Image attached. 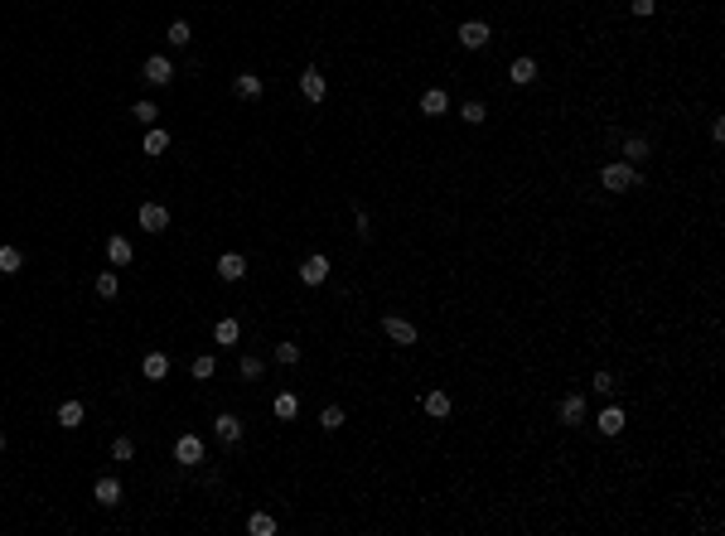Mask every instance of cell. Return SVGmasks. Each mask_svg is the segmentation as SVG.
<instances>
[{
	"label": "cell",
	"mask_w": 725,
	"mask_h": 536,
	"mask_svg": "<svg viewBox=\"0 0 725 536\" xmlns=\"http://www.w3.org/2000/svg\"><path fill=\"white\" fill-rule=\"evenodd\" d=\"M619 430H624V411H619V406H609V411L600 416V435H619Z\"/></svg>",
	"instance_id": "cell-25"
},
{
	"label": "cell",
	"mask_w": 725,
	"mask_h": 536,
	"mask_svg": "<svg viewBox=\"0 0 725 536\" xmlns=\"http://www.w3.org/2000/svg\"><path fill=\"white\" fill-rule=\"evenodd\" d=\"M174 464H184V469L203 464V440H198V435H179V440H174Z\"/></svg>",
	"instance_id": "cell-2"
},
{
	"label": "cell",
	"mask_w": 725,
	"mask_h": 536,
	"mask_svg": "<svg viewBox=\"0 0 725 536\" xmlns=\"http://www.w3.org/2000/svg\"><path fill=\"white\" fill-rule=\"evenodd\" d=\"M483 116H488V111H483V102H464V121H469V126H479Z\"/></svg>",
	"instance_id": "cell-35"
},
{
	"label": "cell",
	"mask_w": 725,
	"mask_h": 536,
	"mask_svg": "<svg viewBox=\"0 0 725 536\" xmlns=\"http://www.w3.org/2000/svg\"><path fill=\"white\" fill-rule=\"evenodd\" d=\"M624 160H629V164L648 160V140H643V135H629V140H624Z\"/></svg>",
	"instance_id": "cell-26"
},
{
	"label": "cell",
	"mask_w": 725,
	"mask_h": 536,
	"mask_svg": "<svg viewBox=\"0 0 725 536\" xmlns=\"http://www.w3.org/2000/svg\"><path fill=\"white\" fill-rule=\"evenodd\" d=\"M232 87H237L242 102H257V97H262V78H257V73H237V82H232Z\"/></svg>",
	"instance_id": "cell-18"
},
{
	"label": "cell",
	"mask_w": 725,
	"mask_h": 536,
	"mask_svg": "<svg viewBox=\"0 0 725 536\" xmlns=\"http://www.w3.org/2000/svg\"><path fill=\"white\" fill-rule=\"evenodd\" d=\"M276 363L296 367V363H300V343H276Z\"/></svg>",
	"instance_id": "cell-33"
},
{
	"label": "cell",
	"mask_w": 725,
	"mask_h": 536,
	"mask_svg": "<svg viewBox=\"0 0 725 536\" xmlns=\"http://www.w3.org/2000/svg\"><path fill=\"white\" fill-rule=\"evenodd\" d=\"M169 44H179V49H184V44H193V29H189L184 20H174V25H169Z\"/></svg>",
	"instance_id": "cell-32"
},
{
	"label": "cell",
	"mask_w": 725,
	"mask_h": 536,
	"mask_svg": "<svg viewBox=\"0 0 725 536\" xmlns=\"http://www.w3.org/2000/svg\"><path fill=\"white\" fill-rule=\"evenodd\" d=\"M218 275H223V280H242V275H247V256L223 251V256H218Z\"/></svg>",
	"instance_id": "cell-8"
},
{
	"label": "cell",
	"mask_w": 725,
	"mask_h": 536,
	"mask_svg": "<svg viewBox=\"0 0 725 536\" xmlns=\"http://www.w3.org/2000/svg\"><path fill=\"white\" fill-rule=\"evenodd\" d=\"M344 426V406H324L320 411V430H339Z\"/></svg>",
	"instance_id": "cell-30"
},
{
	"label": "cell",
	"mask_w": 725,
	"mask_h": 536,
	"mask_svg": "<svg viewBox=\"0 0 725 536\" xmlns=\"http://www.w3.org/2000/svg\"><path fill=\"white\" fill-rule=\"evenodd\" d=\"M580 421H585V397L571 392V397L561 401V426H580Z\"/></svg>",
	"instance_id": "cell-11"
},
{
	"label": "cell",
	"mask_w": 725,
	"mask_h": 536,
	"mask_svg": "<svg viewBox=\"0 0 725 536\" xmlns=\"http://www.w3.org/2000/svg\"><path fill=\"white\" fill-rule=\"evenodd\" d=\"M459 44H464V49H483V44H488V25H483V20L459 25Z\"/></svg>",
	"instance_id": "cell-10"
},
{
	"label": "cell",
	"mask_w": 725,
	"mask_h": 536,
	"mask_svg": "<svg viewBox=\"0 0 725 536\" xmlns=\"http://www.w3.org/2000/svg\"><path fill=\"white\" fill-rule=\"evenodd\" d=\"M0 450H5V430H0Z\"/></svg>",
	"instance_id": "cell-38"
},
{
	"label": "cell",
	"mask_w": 725,
	"mask_h": 536,
	"mask_svg": "<svg viewBox=\"0 0 725 536\" xmlns=\"http://www.w3.org/2000/svg\"><path fill=\"white\" fill-rule=\"evenodd\" d=\"M164 150H169V131L150 126V131H145V155H164Z\"/></svg>",
	"instance_id": "cell-23"
},
{
	"label": "cell",
	"mask_w": 725,
	"mask_h": 536,
	"mask_svg": "<svg viewBox=\"0 0 725 536\" xmlns=\"http://www.w3.org/2000/svg\"><path fill=\"white\" fill-rule=\"evenodd\" d=\"M213 430H218V440H223V445H237V440H242V421L232 416V411H223V416L213 421Z\"/></svg>",
	"instance_id": "cell-9"
},
{
	"label": "cell",
	"mask_w": 725,
	"mask_h": 536,
	"mask_svg": "<svg viewBox=\"0 0 725 536\" xmlns=\"http://www.w3.org/2000/svg\"><path fill=\"white\" fill-rule=\"evenodd\" d=\"M247 532L252 536H276V517H271V512H252V517H247Z\"/></svg>",
	"instance_id": "cell-22"
},
{
	"label": "cell",
	"mask_w": 725,
	"mask_h": 536,
	"mask_svg": "<svg viewBox=\"0 0 725 536\" xmlns=\"http://www.w3.org/2000/svg\"><path fill=\"white\" fill-rule=\"evenodd\" d=\"M25 266V251L20 246H0V275H20Z\"/></svg>",
	"instance_id": "cell-20"
},
{
	"label": "cell",
	"mask_w": 725,
	"mask_h": 536,
	"mask_svg": "<svg viewBox=\"0 0 725 536\" xmlns=\"http://www.w3.org/2000/svg\"><path fill=\"white\" fill-rule=\"evenodd\" d=\"M82 416H87V411H82V401H63V406H58V426H63V430H78Z\"/></svg>",
	"instance_id": "cell-21"
},
{
	"label": "cell",
	"mask_w": 725,
	"mask_h": 536,
	"mask_svg": "<svg viewBox=\"0 0 725 536\" xmlns=\"http://www.w3.org/2000/svg\"><path fill=\"white\" fill-rule=\"evenodd\" d=\"M508 78L517 82V87H527V82H537V58H517L508 68Z\"/></svg>",
	"instance_id": "cell-16"
},
{
	"label": "cell",
	"mask_w": 725,
	"mask_h": 536,
	"mask_svg": "<svg viewBox=\"0 0 725 536\" xmlns=\"http://www.w3.org/2000/svg\"><path fill=\"white\" fill-rule=\"evenodd\" d=\"M300 92H305V102H324V73L320 68H305L300 73Z\"/></svg>",
	"instance_id": "cell-7"
},
{
	"label": "cell",
	"mask_w": 725,
	"mask_h": 536,
	"mask_svg": "<svg viewBox=\"0 0 725 536\" xmlns=\"http://www.w3.org/2000/svg\"><path fill=\"white\" fill-rule=\"evenodd\" d=\"M116 290H121L116 270H102V275H97V295H102V300H116Z\"/></svg>",
	"instance_id": "cell-28"
},
{
	"label": "cell",
	"mask_w": 725,
	"mask_h": 536,
	"mask_svg": "<svg viewBox=\"0 0 725 536\" xmlns=\"http://www.w3.org/2000/svg\"><path fill=\"white\" fill-rule=\"evenodd\" d=\"M426 416L445 421V416H450V397H445V392H426Z\"/></svg>",
	"instance_id": "cell-24"
},
{
	"label": "cell",
	"mask_w": 725,
	"mask_h": 536,
	"mask_svg": "<svg viewBox=\"0 0 725 536\" xmlns=\"http://www.w3.org/2000/svg\"><path fill=\"white\" fill-rule=\"evenodd\" d=\"M213 338L223 343V348H232V343L242 338V324H237V319H218V324H213Z\"/></svg>",
	"instance_id": "cell-19"
},
{
	"label": "cell",
	"mask_w": 725,
	"mask_h": 536,
	"mask_svg": "<svg viewBox=\"0 0 725 536\" xmlns=\"http://www.w3.org/2000/svg\"><path fill=\"white\" fill-rule=\"evenodd\" d=\"M131 455H135V440H131V435H116V440H111V459H116V464H126Z\"/></svg>",
	"instance_id": "cell-27"
},
{
	"label": "cell",
	"mask_w": 725,
	"mask_h": 536,
	"mask_svg": "<svg viewBox=\"0 0 725 536\" xmlns=\"http://www.w3.org/2000/svg\"><path fill=\"white\" fill-rule=\"evenodd\" d=\"M131 116L140 121V126H155V116H160V111H155V102H135V107H131Z\"/></svg>",
	"instance_id": "cell-31"
},
{
	"label": "cell",
	"mask_w": 725,
	"mask_h": 536,
	"mask_svg": "<svg viewBox=\"0 0 725 536\" xmlns=\"http://www.w3.org/2000/svg\"><path fill=\"white\" fill-rule=\"evenodd\" d=\"M131 256H135V251H131V241H126V237H107V261H111L116 270L131 266Z\"/></svg>",
	"instance_id": "cell-12"
},
{
	"label": "cell",
	"mask_w": 725,
	"mask_h": 536,
	"mask_svg": "<svg viewBox=\"0 0 725 536\" xmlns=\"http://www.w3.org/2000/svg\"><path fill=\"white\" fill-rule=\"evenodd\" d=\"M595 392H605V397H609V392H614V377H609V372H595Z\"/></svg>",
	"instance_id": "cell-36"
},
{
	"label": "cell",
	"mask_w": 725,
	"mask_h": 536,
	"mask_svg": "<svg viewBox=\"0 0 725 536\" xmlns=\"http://www.w3.org/2000/svg\"><path fill=\"white\" fill-rule=\"evenodd\" d=\"M213 372H218L213 353H198V358H193V377H198V382H208V377H213Z\"/></svg>",
	"instance_id": "cell-29"
},
{
	"label": "cell",
	"mask_w": 725,
	"mask_h": 536,
	"mask_svg": "<svg viewBox=\"0 0 725 536\" xmlns=\"http://www.w3.org/2000/svg\"><path fill=\"white\" fill-rule=\"evenodd\" d=\"M300 280H305V285H324V280H329V256H320V251H315V256L300 266Z\"/></svg>",
	"instance_id": "cell-6"
},
{
	"label": "cell",
	"mask_w": 725,
	"mask_h": 536,
	"mask_svg": "<svg viewBox=\"0 0 725 536\" xmlns=\"http://www.w3.org/2000/svg\"><path fill=\"white\" fill-rule=\"evenodd\" d=\"M421 111H426V116H445V111H450V97H445L440 87H426V92H421Z\"/></svg>",
	"instance_id": "cell-14"
},
{
	"label": "cell",
	"mask_w": 725,
	"mask_h": 536,
	"mask_svg": "<svg viewBox=\"0 0 725 536\" xmlns=\"http://www.w3.org/2000/svg\"><path fill=\"white\" fill-rule=\"evenodd\" d=\"M140 372L150 377V382H164V377H169V358H164V353H145Z\"/></svg>",
	"instance_id": "cell-15"
},
{
	"label": "cell",
	"mask_w": 725,
	"mask_h": 536,
	"mask_svg": "<svg viewBox=\"0 0 725 536\" xmlns=\"http://www.w3.org/2000/svg\"><path fill=\"white\" fill-rule=\"evenodd\" d=\"M262 372H266V367H262V358H242V382H257Z\"/></svg>",
	"instance_id": "cell-34"
},
{
	"label": "cell",
	"mask_w": 725,
	"mask_h": 536,
	"mask_svg": "<svg viewBox=\"0 0 725 536\" xmlns=\"http://www.w3.org/2000/svg\"><path fill=\"white\" fill-rule=\"evenodd\" d=\"M271 411H276V421H296V416H300V401H296V392H281V397L271 401Z\"/></svg>",
	"instance_id": "cell-17"
},
{
	"label": "cell",
	"mask_w": 725,
	"mask_h": 536,
	"mask_svg": "<svg viewBox=\"0 0 725 536\" xmlns=\"http://www.w3.org/2000/svg\"><path fill=\"white\" fill-rule=\"evenodd\" d=\"M140 227L145 232H164L169 227V208L164 203H140Z\"/></svg>",
	"instance_id": "cell-5"
},
{
	"label": "cell",
	"mask_w": 725,
	"mask_h": 536,
	"mask_svg": "<svg viewBox=\"0 0 725 536\" xmlns=\"http://www.w3.org/2000/svg\"><path fill=\"white\" fill-rule=\"evenodd\" d=\"M382 333H387L392 343H402V348H411V343H416V324L397 319V314H387V319H382Z\"/></svg>",
	"instance_id": "cell-4"
},
{
	"label": "cell",
	"mask_w": 725,
	"mask_h": 536,
	"mask_svg": "<svg viewBox=\"0 0 725 536\" xmlns=\"http://www.w3.org/2000/svg\"><path fill=\"white\" fill-rule=\"evenodd\" d=\"M658 10V0H634V15H653Z\"/></svg>",
	"instance_id": "cell-37"
},
{
	"label": "cell",
	"mask_w": 725,
	"mask_h": 536,
	"mask_svg": "<svg viewBox=\"0 0 725 536\" xmlns=\"http://www.w3.org/2000/svg\"><path fill=\"white\" fill-rule=\"evenodd\" d=\"M140 78L155 82V87H164V82H174V63H169L164 54H150V58H145V68H140Z\"/></svg>",
	"instance_id": "cell-3"
},
{
	"label": "cell",
	"mask_w": 725,
	"mask_h": 536,
	"mask_svg": "<svg viewBox=\"0 0 725 536\" xmlns=\"http://www.w3.org/2000/svg\"><path fill=\"white\" fill-rule=\"evenodd\" d=\"M92 498H97L102 508H116V503H121V483L111 479V474H107V479H97V488H92Z\"/></svg>",
	"instance_id": "cell-13"
},
{
	"label": "cell",
	"mask_w": 725,
	"mask_h": 536,
	"mask_svg": "<svg viewBox=\"0 0 725 536\" xmlns=\"http://www.w3.org/2000/svg\"><path fill=\"white\" fill-rule=\"evenodd\" d=\"M600 184L609 188V193H624V188L639 184V174H634V164H629V160H614V164L600 169Z\"/></svg>",
	"instance_id": "cell-1"
}]
</instances>
